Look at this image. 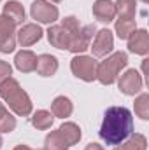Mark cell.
Returning <instances> with one entry per match:
<instances>
[{
  "label": "cell",
  "instance_id": "28",
  "mask_svg": "<svg viewBox=\"0 0 149 150\" xmlns=\"http://www.w3.org/2000/svg\"><path fill=\"white\" fill-rule=\"evenodd\" d=\"M14 150H32V149H30V147H27V145H18Z\"/></svg>",
  "mask_w": 149,
  "mask_h": 150
},
{
  "label": "cell",
  "instance_id": "18",
  "mask_svg": "<svg viewBox=\"0 0 149 150\" xmlns=\"http://www.w3.org/2000/svg\"><path fill=\"white\" fill-rule=\"evenodd\" d=\"M58 131H60V134L63 136V140L67 142L69 147L75 145L81 140V127L77 124H74V122H65Z\"/></svg>",
  "mask_w": 149,
  "mask_h": 150
},
{
  "label": "cell",
  "instance_id": "1",
  "mask_svg": "<svg viewBox=\"0 0 149 150\" xmlns=\"http://www.w3.org/2000/svg\"><path fill=\"white\" fill-rule=\"evenodd\" d=\"M133 133V117L125 107H111L104 113L100 138L107 145H119Z\"/></svg>",
  "mask_w": 149,
  "mask_h": 150
},
{
  "label": "cell",
  "instance_id": "9",
  "mask_svg": "<svg viewBox=\"0 0 149 150\" xmlns=\"http://www.w3.org/2000/svg\"><path fill=\"white\" fill-rule=\"evenodd\" d=\"M117 86H119V91L123 94L133 96V94H137L142 89V77H140V74L137 70H126L121 75Z\"/></svg>",
  "mask_w": 149,
  "mask_h": 150
},
{
  "label": "cell",
  "instance_id": "19",
  "mask_svg": "<svg viewBox=\"0 0 149 150\" xmlns=\"http://www.w3.org/2000/svg\"><path fill=\"white\" fill-rule=\"evenodd\" d=\"M137 30L135 18H119L116 21V33L119 38H128Z\"/></svg>",
  "mask_w": 149,
  "mask_h": 150
},
{
  "label": "cell",
  "instance_id": "12",
  "mask_svg": "<svg viewBox=\"0 0 149 150\" xmlns=\"http://www.w3.org/2000/svg\"><path fill=\"white\" fill-rule=\"evenodd\" d=\"M42 38V28L35 25V23H28V25H23L18 32V42L23 45V47H28L32 44H35Z\"/></svg>",
  "mask_w": 149,
  "mask_h": 150
},
{
  "label": "cell",
  "instance_id": "8",
  "mask_svg": "<svg viewBox=\"0 0 149 150\" xmlns=\"http://www.w3.org/2000/svg\"><path fill=\"white\" fill-rule=\"evenodd\" d=\"M74 33L75 32L67 30L63 25H53V26H49V30H47V40H49V44H51L53 47H56V49H69Z\"/></svg>",
  "mask_w": 149,
  "mask_h": 150
},
{
  "label": "cell",
  "instance_id": "24",
  "mask_svg": "<svg viewBox=\"0 0 149 150\" xmlns=\"http://www.w3.org/2000/svg\"><path fill=\"white\" fill-rule=\"evenodd\" d=\"M14 127H16V119L0 103V131L2 133H11V131H14Z\"/></svg>",
  "mask_w": 149,
  "mask_h": 150
},
{
  "label": "cell",
  "instance_id": "5",
  "mask_svg": "<svg viewBox=\"0 0 149 150\" xmlns=\"http://www.w3.org/2000/svg\"><path fill=\"white\" fill-rule=\"evenodd\" d=\"M16 25L4 14H0V52H12L16 47Z\"/></svg>",
  "mask_w": 149,
  "mask_h": 150
},
{
  "label": "cell",
  "instance_id": "10",
  "mask_svg": "<svg viewBox=\"0 0 149 150\" xmlns=\"http://www.w3.org/2000/svg\"><path fill=\"white\" fill-rule=\"evenodd\" d=\"M114 47V37H112V32L111 30H100L95 37V42L91 45V51H93V56L97 58H104L107 56L109 52L112 51Z\"/></svg>",
  "mask_w": 149,
  "mask_h": 150
},
{
  "label": "cell",
  "instance_id": "31",
  "mask_svg": "<svg viewBox=\"0 0 149 150\" xmlns=\"http://www.w3.org/2000/svg\"><path fill=\"white\" fill-rule=\"evenodd\" d=\"M142 2H144V4H148V2H149V0H142Z\"/></svg>",
  "mask_w": 149,
  "mask_h": 150
},
{
  "label": "cell",
  "instance_id": "13",
  "mask_svg": "<svg viewBox=\"0 0 149 150\" xmlns=\"http://www.w3.org/2000/svg\"><path fill=\"white\" fill-rule=\"evenodd\" d=\"M93 16L102 23H111L116 18V5L111 0H97L93 4Z\"/></svg>",
  "mask_w": 149,
  "mask_h": 150
},
{
  "label": "cell",
  "instance_id": "4",
  "mask_svg": "<svg viewBox=\"0 0 149 150\" xmlns=\"http://www.w3.org/2000/svg\"><path fill=\"white\" fill-rule=\"evenodd\" d=\"M97 67L98 63L93 59V56H75L70 61L72 74L84 82H93L97 79Z\"/></svg>",
  "mask_w": 149,
  "mask_h": 150
},
{
  "label": "cell",
  "instance_id": "29",
  "mask_svg": "<svg viewBox=\"0 0 149 150\" xmlns=\"http://www.w3.org/2000/svg\"><path fill=\"white\" fill-rule=\"evenodd\" d=\"M0 149H2V136H0Z\"/></svg>",
  "mask_w": 149,
  "mask_h": 150
},
{
  "label": "cell",
  "instance_id": "6",
  "mask_svg": "<svg viewBox=\"0 0 149 150\" xmlns=\"http://www.w3.org/2000/svg\"><path fill=\"white\" fill-rule=\"evenodd\" d=\"M30 14L39 23H54L58 19V7L46 0H35L30 7Z\"/></svg>",
  "mask_w": 149,
  "mask_h": 150
},
{
  "label": "cell",
  "instance_id": "15",
  "mask_svg": "<svg viewBox=\"0 0 149 150\" xmlns=\"http://www.w3.org/2000/svg\"><path fill=\"white\" fill-rule=\"evenodd\" d=\"M39 75L42 77H51L58 70V59L51 54H40L37 58V67H35Z\"/></svg>",
  "mask_w": 149,
  "mask_h": 150
},
{
  "label": "cell",
  "instance_id": "21",
  "mask_svg": "<svg viewBox=\"0 0 149 150\" xmlns=\"http://www.w3.org/2000/svg\"><path fill=\"white\" fill-rule=\"evenodd\" d=\"M44 145H46L44 150H67L69 149V145H67V142L63 140V136L60 134V131H51V133L46 136Z\"/></svg>",
  "mask_w": 149,
  "mask_h": 150
},
{
  "label": "cell",
  "instance_id": "23",
  "mask_svg": "<svg viewBox=\"0 0 149 150\" xmlns=\"http://www.w3.org/2000/svg\"><path fill=\"white\" fill-rule=\"evenodd\" d=\"M114 5L119 18H135V0H116Z\"/></svg>",
  "mask_w": 149,
  "mask_h": 150
},
{
  "label": "cell",
  "instance_id": "16",
  "mask_svg": "<svg viewBox=\"0 0 149 150\" xmlns=\"http://www.w3.org/2000/svg\"><path fill=\"white\" fill-rule=\"evenodd\" d=\"M74 110L72 107V101L67 98V96H56L51 103V112L54 117H60V119H65V117H70V113Z\"/></svg>",
  "mask_w": 149,
  "mask_h": 150
},
{
  "label": "cell",
  "instance_id": "3",
  "mask_svg": "<svg viewBox=\"0 0 149 150\" xmlns=\"http://www.w3.org/2000/svg\"><path fill=\"white\" fill-rule=\"evenodd\" d=\"M128 65V56L126 52L119 51V52H114L111 56H107L105 61H102L98 67H97V79L104 84V86H111L116 82L117 75L121 74V70Z\"/></svg>",
  "mask_w": 149,
  "mask_h": 150
},
{
  "label": "cell",
  "instance_id": "25",
  "mask_svg": "<svg viewBox=\"0 0 149 150\" xmlns=\"http://www.w3.org/2000/svg\"><path fill=\"white\" fill-rule=\"evenodd\" d=\"M135 113H137L142 120H148L149 119V94L142 93V94L135 100Z\"/></svg>",
  "mask_w": 149,
  "mask_h": 150
},
{
  "label": "cell",
  "instance_id": "27",
  "mask_svg": "<svg viewBox=\"0 0 149 150\" xmlns=\"http://www.w3.org/2000/svg\"><path fill=\"white\" fill-rule=\"evenodd\" d=\"M84 150H104V149H102V145H98V143H88Z\"/></svg>",
  "mask_w": 149,
  "mask_h": 150
},
{
  "label": "cell",
  "instance_id": "26",
  "mask_svg": "<svg viewBox=\"0 0 149 150\" xmlns=\"http://www.w3.org/2000/svg\"><path fill=\"white\" fill-rule=\"evenodd\" d=\"M12 74V68L7 61H0V82H4L7 77H11Z\"/></svg>",
  "mask_w": 149,
  "mask_h": 150
},
{
  "label": "cell",
  "instance_id": "7",
  "mask_svg": "<svg viewBox=\"0 0 149 150\" xmlns=\"http://www.w3.org/2000/svg\"><path fill=\"white\" fill-rule=\"evenodd\" d=\"M97 32L95 25H86V26H81L77 32L74 33V37L70 40V45H69V51L70 52H84L88 47H90V42L93 38V33Z\"/></svg>",
  "mask_w": 149,
  "mask_h": 150
},
{
  "label": "cell",
  "instance_id": "17",
  "mask_svg": "<svg viewBox=\"0 0 149 150\" xmlns=\"http://www.w3.org/2000/svg\"><path fill=\"white\" fill-rule=\"evenodd\" d=\"M4 16H7L14 25H19L25 21V9L19 2L16 0H9L5 5H4Z\"/></svg>",
  "mask_w": 149,
  "mask_h": 150
},
{
  "label": "cell",
  "instance_id": "2",
  "mask_svg": "<svg viewBox=\"0 0 149 150\" xmlns=\"http://www.w3.org/2000/svg\"><path fill=\"white\" fill-rule=\"evenodd\" d=\"M0 98L9 105V108L16 115H30L32 113V101L28 94L21 89L19 82L12 77H7L0 82Z\"/></svg>",
  "mask_w": 149,
  "mask_h": 150
},
{
  "label": "cell",
  "instance_id": "30",
  "mask_svg": "<svg viewBox=\"0 0 149 150\" xmlns=\"http://www.w3.org/2000/svg\"><path fill=\"white\" fill-rule=\"evenodd\" d=\"M51 2H62V0H51Z\"/></svg>",
  "mask_w": 149,
  "mask_h": 150
},
{
  "label": "cell",
  "instance_id": "14",
  "mask_svg": "<svg viewBox=\"0 0 149 150\" xmlns=\"http://www.w3.org/2000/svg\"><path fill=\"white\" fill-rule=\"evenodd\" d=\"M14 65L19 72L23 74H30L35 70L37 67V56L32 52V51H19L14 58Z\"/></svg>",
  "mask_w": 149,
  "mask_h": 150
},
{
  "label": "cell",
  "instance_id": "22",
  "mask_svg": "<svg viewBox=\"0 0 149 150\" xmlns=\"http://www.w3.org/2000/svg\"><path fill=\"white\" fill-rule=\"evenodd\" d=\"M53 120H54V117H53V113L47 112V110H37V112L34 113V117H32V124H34V127H37V129H49L51 126H53Z\"/></svg>",
  "mask_w": 149,
  "mask_h": 150
},
{
  "label": "cell",
  "instance_id": "20",
  "mask_svg": "<svg viewBox=\"0 0 149 150\" xmlns=\"http://www.w3.org/2000/svg\"><path fill=\"white\" fill-rule=\"evenodd\" d=\"M146 147H148L146 136L135 134V136H130L128 140H125L123 143H119L114 150H146Z\"/></svg>",
  "mask_w": 149,
  "mask_h": 150
},
{
  "label": "cell",
  "instance_id": "11",
  "mask_svg": "<svg viewBox=\"0 0 149 150\" xmlns=\"http://www.w3.org/2000/svg\"><path fill=\"white\" fill-rule=\"evenodd\" d=\"M128 51L146 56L149 52V33L148 30H135L128 37Z\"/></svg>",
  "mask_w": 149,
  "mask_h": 150
}]
</instances>
